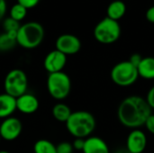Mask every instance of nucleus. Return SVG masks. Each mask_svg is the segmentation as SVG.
I'll use <instances>...</instances> for the list:
<instances>
[{
    "label": "nucleus",
    "mask_w": 154,
    "mask_h": 153,
    "mask_svg": "<svg viewBox=\"0 0 154 153\" xmlns=\"http://www.w3.org/2000/svg\"><path fill=\"white\" fill-rule=\"evenodd\" d=\"M152 109L146 99L139 96L125 97L119 105L117 117L119 122L127 128L138 129L145 124Z\"/></svg>",
    "instance_id": "obj_1"
},
{
    "label": "nucleus",
    "mask_w": 154,
    "mask_h": 153,
    "mask_svg": "<svg viewBox=\"0 0 154 153\" xmlns=\"http://www.w3.org/2000/svg\"><path fill=\"white\" fill-rule=\"evenodd\" d=\"M65 124L68 132L73 137L87 139L95 131L97 121L91 113L81 110L72 112Z\"/></svg>",
    "instance_id": "obj_2"
},
{
    "label": "nucleus",
    "mask_w": 154,
    "mask_h": 153,
    "mask_svg": "<svg viewBox=\"0 0 154 153\" xmlns=\"http://www.w3.org/2000/svg\"><path fill=\"white\" fill-rule=\"evenodd\" d=\"M44 34V28L40 23L28 22L21 24L17 32L16 41L23 49H35L43 41Z\"/></svg>",
    "instance_id": "obj_3"
},
{
    "label": "nucleus",
    "mask_w": 154,
    "mask_h": 153,
    "mask_svg": "<svg viewBox=\"0 0 154 153\" xmlns=\"http://www.w3.org/2000/svg\"><path fill=\"white\" fill-rule=\"evenodd\" d=\"M94 37L102 44H112L117 41L121 36V26L117 21L107 16L99 21L94 28Z\"/></svg>",
    "instance_id": "obj_4"
},
{
    "label": "nucleus",
    "mask_w": 154,
    "mask_h": 153,
    "mask_svg": "<svg viewBox=\"0 0 154 153\" xmlns=\"http://www.w3.org/2000/svg\"><path fill=\"white\" fill-rule=\"evenodd\" d=\"M47 89L50 96L56 100L67 98L71 91V80L63 71L49 74L47 78Z\"/></svg>",
    "instance_id": "obj_5"
},
{
    "label": "nucleus",
    "mask_w": 154,
    "mask_h": 153,
    "mask_svg": "<svg viewBox=\"0 0 154 153\" xmlns=\"http://www.w3.org/2000/svg\"><path fill=\"white\" fill-rule=\"evenodd\" d=\"M111 79L119 87H129L134 85L138 78L137 67L129 60H125L116 64L111 69Z\"/></svg>",
    "instance_id": "obj_6"
},
{
    "label": "nucleus",
    "mask_w": 154,
    "mask_h": 153,
    "mask_svg": "<svg viewBox=\"0 0 154 153\" xmlns=\"http://www.w3.org/2000/svg\"><path fill=\"white\" fill-rule=\"evenodd\" d=\"M28 78L25 72L19 69L10 70L4 80L5 93L17 98L22 95L27 93Z\"/></svg>",
    "instance_id": "obj_7"
},
{
    "label": "nucleus",
    "mask_w": 154,
    "mask_h": 153,
    "mask_svg": "<svg viewBox=\"0 0 154 153\" xmlns=\"http://www.w3.org/2000/svg\"><path fill=\"white\" fill-rule=\"evenodd\" d=\"M56 50L66 56L77 54L81 49V41L74 34L64 33L60 35L55 42Z\"/></svg>",
    "instance_id": "obj_8"
},
{
    "label": "nucleus",
    "mask_w": 154,
    "mask_h": 153,
    "mask_svg": "<svg viewBox=\"0 0 154 153\" xmlns=\"http://www.w3.org/2000/svg\"><path fill=\"white\" fill-rule=\"evenodd\" d=\"M22 122L14 116L5 118L0 124V136L3 140L12 142L16 140L22 133Z\"/></svg>",
    "instance_id": "obj_9"
},
{
    "label": "nucleus",
    "mask_w": 154,
    "mask_h": 153,
    "mask_svg": "<svg viewBox=\"0 0 154 153\" xmlns=\"http://www.w3.org/2000/svg\"><path fill=\"white\" fill-rule=\"evenodd\" d=\"M66 64L67 56L56 49L50 51L43 60V67L49 74L63 71Z\"/></svg>",
    "instance_id": "obj_10"
},
{
    "label": "nucleus",
    "mask_w": 154,
    "mask_h": 153,
    "mask_svg": "<svg viewBox=\"0 0 154 153\" xmlns=\"http://www.w3.org/2000/svg\"><path fill=\"white\" fill-rule=\"evenodd\" d=\"M147 147V137L143 131L134 129L127 136L126 150L130 153H143Z\"/></svg>",
    "instance_id": "obj_11"
},
{
    "label": "nucleus",
    "mask_w": 154,
    "mask_h": 153,
    "mask_svg": "<svg viewBox=\"0 0 154 153\" xmlns=\"http://www.w3.org/2000/svg\"><path fill=\"white\" fill-rule=\"evenodd\" d=\"M38 98L30 93H25L16 98V110L24 115H32L39 108Z\"/></svg>",
    "instance_id": "obj_12"
},
{
    "label": "nucleus",
    "mask_w": 154,
    "mask_h": 153,
    "mask_svg": "<svg viewBox=\"0 0 154 153\" xmlns=\"http://www.w3.org/2000/svg\"><path fill=\"white\" fill-rule=\"evenodd\" d=\"M83 153H110L107 143L100 137L89 136L85 139Z\"/></svg>",
    "instance_id": "obj_13"
},
{
    "label": "nucleus",
    "mask_w": 154,
    "mask_h": 153,
    "mask_svg": "<svg viewBox=\"0 0 154 153\" xmlns=\"http://www.w3.org/2000/svg\"><path fill=\"white\" fill-rule=\"evenodd\" d=\"M16 111V98L7 95L0 94V119L11 117Z\"/></svg>",
    "instance_id": "obj_14"
},
{
    "label": "nucleus",
    "mask_w": 154,
    "mask_h": 153,
    "mask_svg": "<svg viewBox=\"0 0 154 153\" xmlns=\"http://www.w3.org/2000/svg\"><path fill=\"white\" fill-rule=\"evenodd\" d=\"M137 70L139 77L144 79H154V57H143Z\"/></svg>",
    "instance_id": "obj_15"
},
{
    "label": "nucleus",
    "mask_w": 154,
    "mask_h": 153,
    "mask_svg": "<svg viewBox=\"0 0 154 153\" xmlns=\"http://www.w3.org/2000/svg\"><path fill=\"white\" fill-rule=\"evenodd\" d=\"M125 13H126V5L125 2L121 0H115L111 2L106 9L107 17L117 22L125 16Z\"/></svg>",
    "instance_id": "obj_16"
},
{
    "label": "nucleus",
    "mask_w": 154,
    "mask_h": 153,
    "mask_svg": "<svg viewBox=\"0 0 154 153\" xmlns=\"http://www.w3.org/2000/svg\"><path fill=\"white\" fill-rule=\"evenodd\" d=\"M72 112L69 106L64 103H58L52 107V116L60 123H66Z\"/></svg>",
    "instance_id": "obj_17"
},
{
    "label": "nucleus",
    "mask_w": 154,
    "mask_h": 153,
    "mask_svg": "<svg viewBox=\"0 0 154 153\" xmlns=\"http://www.w3.org/2000/svg\"><path fill=\"white\" fill-rule=\"evenodd\" d=\"M17 32H4L0 35V51L5 52L9 51L15 47L17 44L16 41Z\"/></svg>",
    "instance_id": "obj_18"
},
{
    "label": "nucleus",
    "mask_w": 154,
    "mask_h": 153,
    "mask_svg": "<svg viewBox=\"0 0 154 153\" xmlns=\"http://www.w3.org/2000/svg\"><path fill=\"white\" fill-rule=\"evenodd\" d=\"M33 152L34 153H57L56 145L51 142L41 139L35 142L33 144Z\"/></svg>",
    "instance_id": "obj_19"
},
{
    "label": "nucleus",
    "mask_w": 154,
    "mask_h": 153,
    "mask_svg": "<svg viewBox=\"0 0 154 153\" xmlns=\"http://www.w3.org/2000/svg\"><path fill=\"white\" fill-rule=\"evenodd\" d=\"M27 10L24 6H23L22 5L16 3L14 5H12V7L10 8L9 11V17L13 18L14 20L17 21V22H21L23 21L26 15H27Z\"/></svg>",
    "instance_id": "obj_20"
},
{
    "label": "nucleus",
    "mask_w": 154,
    "mask_h": 153,
    "mask_svg": "<svg viewBox=\"0 0 154 153\" xmlns=\"http://www.w3.org/2000/svg\"><path fill=\"white\" fill-rule=\"evenodd\" d=\"M21 24L19 22L14 20L11 17H6L3 20V28L5 30V32H18Z\"/></svg>",
    "instance_id": "obj_21"
},
{
    "label": "nucleus",
    "mask_w": 154,
    "mask_h": 153,
    "mask_svg": "<svg viewBox=\"0 0 154 153\" xmlns=\"http://www.w3.org/2000/svg\"><path fill=\"white\" fill-rule=\"evenodd\" d=\"M56 151L57 153H72L74 149L72 143L68 142H62L56 145Z\"/></svg>",
    "instance_id": "obj_22"
},
{
    "label": "nucleus",
    "mask_w": 154,
    "mask_h": 153,
    "mask_svg": "<svg viewBox=\"0 0 154 153\" xmlns=\"http://www.w3.org/2000/svg\"><path fill=\"white\" fill-rule=\"evenodd\" d=\"M41 0H17V3L24 6L26 9H32L35 7Z\"/></svg>",
    "instance_id": "obj_23"
},
{
    "label": "nucleus",
    "mask_w": 154,
    "mask_h": 153,
    "mask_svg": "<svg viewBox=\"0 0 154 153\" xmlns=\"http://www.w3.org/2000/svg\"><path fill=\"white\" fill-rule=\"evenodd\" d=\"M84 145H85V139L82 138H76L72 142L73 149L76 151H83Z\"/></svg>",
    "instance_id": "obj_24"
},
{
    "label": "nucleus",
    "mask_w": 154,
    "mask_h": 153,
    "mask_svg": "<svg viewBox=\"0 0 154 153\" xmlns=\"http://www.w3.org/2000/svg\"><path fill=\"white\" fill-rule=\"evenodd\" d=\"M144 126L146 127V129L148 130V132H149V133H151L152 134H153L154 135V115L153 114H152V115L149 116V118L147 119V121H146V123H145Z\"/></svg>",
    "instance_id": "obj_25"
},
{
    "label": "nucleus",
    "mask_w": 154,
    "mask_h": 153,
    "mask_svg": "<svg viewBox=\"0 0 154 153\" xmlns=\"http://www.w3.org/2000/svg\"><path fill=\"white\" fill-rule=\"evenodd\" d=\"M146 101L149 104V106H151L152 109H154V86L151 87V89L149 90L147 96H146Z\"/></svg>",
    "instance_id": "obj_26"
},
{
    "label": "nucleus",
    "mask_w": 154,
    "mask_h": 153,
    "mask_svg": "<svg viewBox=\"0 0 154 153\" xmlns=\"http://www.w3.org/2000/svg\"><path fill=\"white\" fill-rule=\"evenodd\" d=\"M142 59H143V57H142L140 54H138V53H134V54H133V55L130 57L129 61H130L132 64H134L135 67H138V65L140 64V62H141Z\"/></svg>",
    "instance_id": "obj_27"
},
{
    "label": "nucleus",
    "mask_w": 154,
    "mask_h": 153,
    "mask_svg": "<svg viewBox=\"0 0 154 153\" xmlns=\"http://www.w3.org/2000/svg\"><path fill=\"white\" fill-rule=\"evenodd\" d=\"M7 10V4L5 0H0V21L5 19V15Z\"/></svg>",
    "instance_id": "obj_28"
},
{
    "label": "nucleus",
    "mask_w": 154,
    "mask_h": 153,
    "mask_svg": "<svg viewBox=\"0 0 154 153\" xmlns=\"http://www.w3.org/2000/svg\"><path fill=\"white\" fill-rule=\"evenodd\" d=\"M145 17L147 19L148 22L154 23V5L149 7L146 11V14H145Z\"/></svg>",
    "instance_id": "obj_29"
},
{
    "label": "nucleus",
    "mask_w": 154,
    "mask_h": 153,
    "mask_svg": "<svg viewBox=\"0 0 154 153\" xmlns=\"http://www.w3.org/2000/svg\"><path fill=\"white\" fill-rule=\"evenodd\" d=\"M116 153H130L129 151H127V150L126 151H117Z\"/></svg>",
    "instance_id": "obj_30"
},
{
    "label": "nucleus",
    "mask_w": 154,
    "mask_h": 153,
    "mask_svg": "<svg viewBox=\"0 0 154 153\" xmlns=\"http://www.w3.org/2000/svg\"><path fill=\"white\" fill-rule=\"evenodd\" d=\"M0 153H11V152H9V151H0Z\"/></svg>",
    "instance_id": "obj_31"
},
{
    "label": "nucleus",
    "mask_w": 154,
    "mask_h": 153,
    "mask_svg": "<svg viewBox=\"0 0 154 153\" xmlns=\"http://www.w3.org/2000/svg\"><path fill=\"white\" fill-rule=\"evenodd\" d=\"M1 140H2V138H1V136H0V142H1Z\"/></svg>",
    "instance_id": "obj_32"
},
{
    "label": "nucleus",
    "mask_w": 154,
    "mask_h": 153,
    "mask_svg": "<svg viewBox=\"0 0 154 153\" xmlns=\"http://www.w3.org/2000/svg\"><path fill=\"white\" fill-rule=\"evenodd\" d=\"M0 35H1V33H0Z\"/></svg>",
    "instance_id": "obj_33"
}]
</instances>
